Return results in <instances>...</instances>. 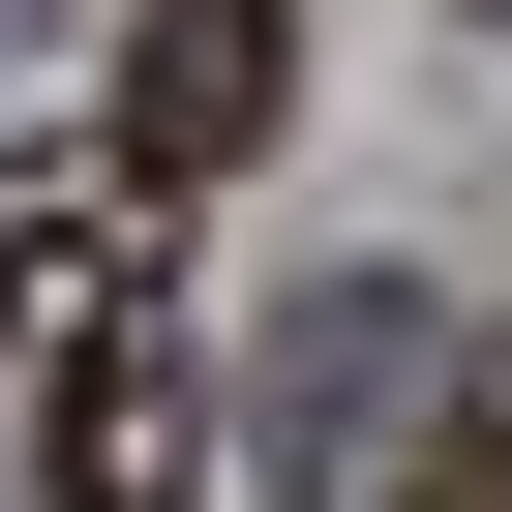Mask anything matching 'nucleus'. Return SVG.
Instances as JSON below:
<instances>
[{
  "mask_svg": "<svg viewBox=\"0 0 512 512\" xmlns=\"http://www.w3.org/2000/svg\"><path fill=\"white\" fill-rule=\"evenodd\" d=\"M0 452H31V512H181L211 392H181L151 181H31V211H0Z\"/></svg>",
  "mask_w": 512,
  "mask_h": 512,
  "instance_id": "nucleus-1",
  "label": "nucleus"
},
{
  "mask_svg": "<svg viewBox=\"0 0 512 512\" xmlns=\"http://www.w3.org/2000/svg\"><path fill=\"white\" fill-rule=\"evenodd\" d=\"M241 151H272V0H151V31H121V151L91 181H241Z\"/></svg>",
  "mask_w": 512,
  "mask_h": 512,
  "instance_id": "nucleus-2",
  "label": "nucleus"
},
{
  "mask_svg": "<svg viewBox=\"0 0 512 512\" xmlns=\"http://www.w3.org/2000/svg\"><path fill=\"white\" fill-rule=\"evenodd\" d=\"M422 362H452V332H422L392 272H332V302L272 332V452H392V422H422Z\"/></svg>",
  "mask_w": 512,
  "mask_h": 512,
  "instance_id": "nucleus-3",
  "label": "nucleus"
},
{
  "mask_svg": "<svg viewBox=\"0 0 512 512\" xmlns=\"http://www.w3.org/2000/svg\"><path fill=\"white\" fill-rule=\"evenodd\" d=\"M482 31H512V0H482Z\"/></svg>",
  "mask_w": 512,
  "mask_h": 512,
  "instance_id": "nucleus-4",
  "label": "nucleus"
}]
</instances>
